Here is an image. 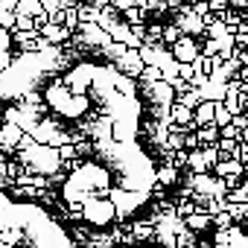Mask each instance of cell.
Wrapping results in <instances>:
<instances>
[{
  "instance_id": "cell-8",
  "label": "cell",
  "mask_w": 248,
  "mask_h": 248,
  "mask_svg": "<svg viewBox=\"0 0 248 248\" xmlns=\"http://www.w3.org/2000/svg\"><path fill=\"white\" fill-rule=\"evenodd\" d=\"M181 222H184V228H187V231H193V233H199V231H207V228H210V216H207V213H202V210H193V213H190V216H184Z\"/></svg>"
},
{
  "instance_id": "cell-11",
  "label": "cell",
  "mask_w": 248,
  "mask_h": 248,
  "mask_svg": "<svg viewBox=\"0 0 248 248\" xmlns=\"http://www.w3.org/2000/svg\"><path fill=\"white\" fill-rule=\"evenodd\" d=\"M129 233H132L135 242H146V239H155V225H149V222H135Z\"/></svg>"
},
{
  "instance_id": "cell-9",
  "label": "cell",
  "mask_w": 248,
  "mask_h": 248,
  "mask_svg": "<svg viewBox=\"0 0 248 248\" xmlns=\"http://www.w3.org/2000/svg\"><path fill=\"white\" fill-rule=\"evenodd\" d=\"M178 175H181V172H178L175 167H170V164H164L161 170H155V172H152L155 184H161V187H172V184L178 181Z\"/></svg>"
},
{
  "instance_id": "cell-10",
  "label": "cell",
  "mask_w": 248,
  "mask_h": 248,
  "mask_svg": "<svg viewBox=\"0 0 248 248\" xmlns=\"http://www.w3.org/2000/svg\"><path fill=\"white\" fill-rule=\"evenodd\" d=\"M193 120V111L187 108V105H181V102H170V123H178V126H184V123H190Z\"/></svg>"
},
{
  "instance_id": "cell-16",
  "label": "cell",
  "mask_w": 248,
  "mask_h": 248,
  "mask_svg": "<svg viewBox=\"0 0 248 248\" xmlns=\"http://www.w3.org/2000/svg\"><path fill=\"white\" fill-rule=\"evenodd\" d=\"M123 18H126V21H123V24H146V12L143 9H138V6H129V9H123Z\"/></svg>"
},
{
  "instance_id": "cell-5",
  "label": "cell",
  "mask_w": 248,
  "mask_h": 248,
  "mask_svg": "<svg viewBox=\"0 0 248 248\" xmlns=\"http://www.w3.org/2000/svg\"><path fill=\"white\" fill-rule=\"evenodd\" d=\"M38 35H41V38H47L53 47H59V44H64L73 32H70V30H64V27H59V24H41V27H38Z\"/></svg>"
},
{
  "instance_id": "cell-7",
  "label": "cell",
  "mask_w": 248,
  "mask_h": 248,
  "mask_svg": "<svg viewBox=\"0 0 248 248\" xmlns=\"http://www.w3.org/2000/svg\"><path fill=\"white\" fill-rule=\"evenodd\" d=\"M213 108H216L213 99H202V102L193 108V123H196V129H199V126H207V123H213Z\"/></svg>"
},
{
  "instance_id": "cell-3",
  "label": "cell",
  "mask_w": 248,
  "mask_h": 248,
  "mask_svg": "<svg viewBox=\"0 0 248 248\" xmlns=\"http://www.w3.org/2000/svg\"><path fill=\"white\" fill-rule=\"evenodd\" d=\"M178 30H181V35H190V38H196V35H204V24H202V18L199 15H178L175 21H172Z\"/></svg>"
},
{
  "instance_id": "cell-14",
  "label": "cell",
  "mask_w": 248,
  "mask_h": 248,
  "mask_svg": "<svg viewBox=\"0 0 248 248\" xmlns=\"http://www.w3.org/2000/svg\"><path fill=\"white\" fill-rule=\"evenodd\" d=\"M225 202H231V204H242V202H248V184H236V187L225 190Z\"/></svg>"
},
{
  "instance_id": "cell-17",
  "label": "cell",
  "mask_w": 248,
  "mask_h": 248,
  "mask_svg": "<svg viewBox=\"0 0 248 248\" xmlns=\"http://www.w3.org/2000/svg\"><path fill=\"white\" fill-rule=\"evenodd\" d=\"M91 6L93 9H102V6H108V0H91Z\"/></svg>"
},
{
  "instance_id": "cell-12",
  "label": "cell",
  "mask_w": 248,
  "mask_h": 248,
  "mask_svg": "<svg viewBox=\"0 0 248 248\" xmlns=\"http://www.w3.org/2000/svg\"><path fill=\"white\" fill-rule=\"evenodd\" d=\"M196 140H199V146H210V143H216V140H219V129L213 126V123H207V126H199Z\"/></svg>"
},
{
  "instance_id": "cell-2",
  "label": "cell",
  "mask_w": 248,
  "mask_h": 248,
  "mask_svg": "<svg viewBox=\"0 0 248 248\" xmlns=\"http://www.w3.org/2000/svg\"><path fill=\"white\" fill-rule=\"evenodd\" d=\"M143 67H146V64L140 62L138 50H126V53H123V56L117 59V70H120L123 76H129V79H138Z\"/></svg>"
},
{
  "instance_id": "cell-15",
  "label": "cell",
  "mask_w": 248,
  "mask_h": 248,
  "mask_svg": "<svg viewBox=\"0 0 248 248\" xmlns=\"http://www.w3.org/2000/svg\"><path fill=\"white\" fill-rule=\"evenodd\" d=\"M178 38H181V30H178L175 24H164V30H161V44H164V47H172Z\"/></svg>"
},
{
  "instance_id": "cell-6",
  "label": "cell",
  "mask_w": 248,
  "mask_h": 248,
  "mask_svg": "<svg viewBox=\"0 0 248 248\" xmlns=\"http://www.w3.org/2000/svg\"><path fill=\"white\" fill-rule=\"evenodd\" d=\"M146 93H149V99L155 102V105H170L172 99H175V93H172V88L161 79V82H155V85H149L146 88Z\"/></svg>"
},
{
  "instance_id": "cell-1",
  "label": "cell",
  "mask_w": 248,
  "mask_h": 248,
  "mask_svg": "<svg viewBox=\"0 0 248 248\" xmlns=\"http://www.w3.org/2000/svg\"><path fill=\"white\" fill-rule=\"evenodd\" d=\"M170 56H172V62H181V64H190L196 56H199V44H196V38H190V35H181L172 47H170Z\"/></svg>"
},
{
  "instance_id": "cell-4",
  "label": "cell",
  "mask_w": 248,
  "mask_h": 248,
  "mask_svg": "<svg viewBox=\"0 0 248 248\" xmlns=\"http://www.w3.org/2000/svg\"><path fill=\"white\" fill-rule=\"evenodd\" d=\"M210 170H213V178H225V175H236V178H242L245 164H239V161H233V158H219Z\"/></svg>"
},
{
  "instance_id": "cell-13",
  "label": "cell",
  "mask_w": 248,
  "mask_h": 248,
  "mask_svg": "<svg viewBox=\"0 0 248 248\" xmlns=\"http://www.w3.org/2000/svg\"><path fill=\"white\" fill-rule=\"evenodd\" d=\"M138 82H140V88L146 91L149 85H155V82H161V67H155V64H146L143 70H140V76H138Z\"/></svg>"
}]
</instances>
